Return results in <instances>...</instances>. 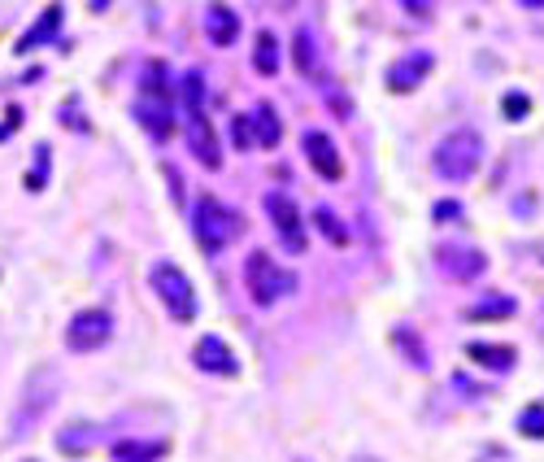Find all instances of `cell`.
Masks as SVG:
<instances>
[{"mask_svg":"<svg viewBox=\"0 0 544 462\" xmlns=\"http://www.w3.org/2000/svg\"><path fill=\"white\" fill-rule=\"evenodd\" d=\"M235 144H240V149L253 144V118H235Z\"/></svg>","mask_w":544,"mask_h":462,"instance_id":"obj_28","label":"cell"},{"mask_svg":"<svg viewBox=\"0 0 544 462\" xmlns=\"http://www.w3.org/2000/svg\"><path fill=\"white\" fill-rule=\"evenodd\" d=\"M61 18H66V9H61V5H48V9H44V18H36V26H31V31L18 40V53H31V48H39V44L53 40V36L61 31Z\"/></svg>","mask_w":544,"mask_h":462,"instance_id":"obj_15","label":"cell"},{"mask_svg":"<svg viewBox=\"0 0 544 462\" xmlns=\"http://www.w3.org/2000/svg\"><path fill=\"white\" fill-rule=\"evenodd\" d=\"M149 283H153V293L161 297V305L170 310V319H179V323H192L196 319L192 280L179 271L175 262H153V266H149Z\"/></svg>","mask_w":544,"mask_h":462,"instance_id":"obj_6","label":"cell"},{"mask_svg":"<svg viewBox=\"0 0 544 462\" xmlns=\"http://www.w3.org/2000/svg\"><path fill=\"white\" fill-rule=\"evenodd\" d=\"M253 144H262V149H274V144L283 140V122H279V114H274V105H257L253 114Z\"/></svg>","mask_w":544,"mask_h":462,"instance_id":"obj_16","label":"cell"},{"mask_svg":"<svg viewBox=\"0 0 544 462\" xmlns=\"http://www.w3.org/2000/svg\"><path fill=\"white\" fill-rule=\"evenodd\" d=\"M253 66L262 70V75H279V40H274L271 31H262V36H257Z\"/></svg>","mask_w":544,"mask_h":462,"instance_id":"obj_23","label":"cell"},{"mask_svg":"<svg viewBox=\"0 0 544 462\" xmlns=\"http://www.w3.org/2000/svg\"><path fill=\"white\" fill-rule=\"evenodd\" d=\"M205 31H210V40L218 48H231L240 40V14H235L231 5H210L205 9Z\"/></svg>","mask_w":544,"mask_h":462,"instance_id":"obj_14","label":"cell"},{"mask_svg":"<svg viewBox=\"0 0 544 462\" xmlns=\"http://www.w3.org/2000/svg\"><path fill=\"white\" fill-rule=\"evenodd\" d=\"M518 305H514V297H488V302H475L467 310V319L475 323H484V319H509Z\"/></svg>","mask_w":544,"mask_h":462,"instance_id":"obj_22","label":"cell"},{"mask_svg":"<svg viewBox=\"0 0 544 462\" xmlns=\"http://www.w3.org/2000/svg\"><path fill=\"white\" fill-rule=\"evenodd\" d=\"M18 127H22V109H9V114H5V127H0V136H14Z\"/></svg>","mask_w":544,"mask_h":462,"instance_id":"obj_30","label":"cell"},{"mask_svg":"<svg viewBox=\"0 0 544 462\" xmlns=\"http://www.w3.org/2000/svg\"><path fill=\"white\" fill-rule=\"evenodd\" d=\"M192 231L205 253H222L244 231V222H240V214H235L231 205H222L218 197H200L192 210Z\"/></svg>","mask_w":544,"mask_h":462,"instance_id":"obj_5","label":"cell"},{"mask_svg":"<svg viewBox=\"0 0 544 462\" xmlns=\"http://www.w3.org/2000/svg\"><path fill=\"white\" fill-rule=\"evenodd\" d=\"M292 57H296V66H301V75L323 79V66H318V44H313L310 26H301V31H296V40H292Z\"/></svg>","mask_w":544,"mask_h":462,"instance_id":"obj_19","label":"cell"},{"mask_svg":"<svg viewBox=\"0 0 544 462\" xmlns=\"http://www.w3.org/2000/svg\"><path fill=\"white\" fill-rule=\"evenodd\" d=\"M266 214H271L274 231H279V241L288 253H305V222H301V210L292 201L288 192H266Z\"/></svg>","mask_w":544,"mask_h":462,"instance_id":"obj_9","label":"cell"},{"mask_svg":"<svg viewBox=\"0 0 544 462\" xmlns=\"http://www.w3.org/2000/svg\"><path fill=\"white\" fill-rule=\"evenodd\" d=\"M501 109H506V118H523L527 114V97H518V92H514V97H506V105H501Z\"/></svg>","mask_w":544,"mask_h":462,"instance_id":"obj_29","label":"cell"},{"mask_svg":"<svg viewBox=\"0 0 544 462\" xmlns=\"http://www.w3.org/2000/svg\"><path fill=\"white\" fill-rule=\"evenodd\" d=\"M109 336H114V314L109 310H78L70 327H66V349L92 354L100 344H109Z\"/></svg>","mask_w":544,"mask_h":462,"instance_id":"obj_8","label":"cell"},{"mask_svg":"<svg viewBox=\"0 0 544 462\" xmlns=\"http://www.w3.org/2000/svg\"><path fill=\"white\" fill-rule=\"evenodd\" d=\"M518 432L531 436V441H540L544 436V406H527L523 415H518Z\"/></svg>","mask_w":544,"mask_h":462,"instance_id":"obj_25","label":"cell"},{"mask_svg":"<svg viewBox=\"0 0 544 462\" xmlns=\"http://www.w3.org/2000/svg\"><path fill=\"white\" fill-rule=\"evenodd\" d=\"M392 344H396V349L405 354L409 366H418V371H427V366H431L427 344H423V336H418L414 327H396V332H392Z\"/></svg>","mask_w":544,"mask_h":462,"instance_id":"obj_20","label":"cell"},{"mask_svg":"<svg viewBox=\"0 0 544 462\" xmlns=\"http://www.w3.org/2000/svg\"><path fill=\"white\" fill-rule=\"evenodd\" d=\"M179 97H183V136H188V149L196 153V161L205 170H218L222 166V149H218L214 122L205 118V79H200V70H188L179 79Z\"/></svg>","mask_w":544,"mask_h":462,"instance_id":"obj_1","label":"cell"},{"mask_svg":"<svg viewBox=\"0 0 544 462\" xmlns=\"http://www.w3.org/2000/svg\"><path fill=\"white\" fill-rule=\"evenodd\" d=\"M353 462H379V458H353Z\"/></svg>","mask_w":544,"mask_h":462,"instance_id":"obj_31","label":"cell"},{"mask_svg":"<svg viewBox=\"0 0 544 462\" xmlns=\"http://www.w3.org/2000/svg\"><path fill=\"white\" fill-rule=\"evenodd\" d=\"M305 158H310V166L323 175V180H340L344 175V161H340V153H335V144H331L327 131H305Z\"/></svg>","mask_w":544,"mask_h":462,"instance_id":"obj_13","label":"cell"},{"mask_svg":"<svg viewBox=\"0 0 544 462\" xmlns=\"http://www.w3.org/2000/svg\"><path fill=\"white\" fill-rule=\"evenodd\" d=\"M244 283H249V297H253L257 305H274L279 297L296 293V275L283 271V266L274 258H266V253H253V258L244 262Z\"/></svg>","mask_w":544,"mask_h":462,"instance_id":"obj_7","label":"cell"},{"mask_svg":"<svg viewBox=\"0 0 544 462\" xmlns=\"http://www.w3.org/2000/svg\"><path fill=\"white\" fill-rule=\"evenodd\" d=\"M436 271L457 283H470L488 271V258L479 249H467V244H440V249H436Z\"/></svg>","mask_w":544,"mask_h":462,"instance_id":"obj_10","label":"cell"},{"mask_svg":"<svg viewBox=\"0 0 544 462\" xmlns=\"http://www.w3.org/2000/svg\"><path fill=\"white\" fill-rule=\"evenodd\" d=\"M39 158H36V170H31V175H26V188H31V192H39V180H48V149H36Z\"/></svg>","mask_w":544,"mask_h":462,"instance_id":"obj_26","label":"cell"},{"mask_svg":"<svg viewBox=\"0 0 544 462\" xmlns=\"http://www.w3.org/2000/svg\"><path fill=\"white\" fill-rule=\"evenodd\" d=\"M301 462H305V458H301Z\"/></svg>","mask_w":544,"mask_h":462,"instance_id":"obj_32","label":"cell"},{"mask_svg":"<svg viewBox=\"0 0 544 462\" xmlns=\"http://www.w3.org/2000/svg\"><path fill=\"white\" fill-rule=\"evenodd\" d=\"M431 70H436V53H427V48H409V53H401V57L388 66V87L392 92H414Z\"/></svg>","mask_w":544,"mask_h":462,"instance_id":"obj_11","label":"cell"},{"mask_svg":"<svg viewBox=\"0 0 544 462\" xmlns=\"http://www.w3.org/2000/svg\"><path fill=\"white\" fill-rule=\"evenodd\" d=\"M431 166H436L440 180L467 183L470 175H479V166H484V136H479L475 127H457V131H448L445 140L436 144Z\"/></svg>","mask_w":544,"mask_h":462,"instance_id":"obj_2","label":"cell"},{"mask_svg":"<svg viewBox=\"0 0 544 462\" xmlns=\"http://www.w3.org/2000/svg\"><path fill=\"white\" fill-rule=\"evenodd\" d=\"M57 393H61V375H57V371H53V366H36V371H31V380H26V388H22L18 410H14V441H26V436L36 432L39 423H44V415L53 410Z\"/></svg>","mask_w":544,"mask_h":462,"instance_id":"obj_4","label":"cell"},{"mask_svg":"<svg viewBox=\"0 0 544 462\" xmlns=\"http://www.w3.org/2000/svg\"><path fill=\"white\" fill-rule=\"evenodd\" d=\"M92 423H70V427H61L57 432V449L61 454H87L92 449Z\"/></svg>","mask_w":544,"mask_h":462,"instance_id":"obj_21","label":"cell"},{"mask_svg":"<svg viewBox=\"0 0 544 462\" xmlns=\"http://www.w3.org/2000/svg\"><path fill=\"white\" fill-rule=\"evenodd\" d=\"M114 462H161L166 458V441H114Z\"/></svg>","mask_w":544,"mask_h":462,"instance_id":"obj_18","label":"cell"},{"mask_svg":"<svg viewBox=\"0 0 544 462\" xmlns=\"http://www.w3.org/2000/svg\"><path fill=\"white\" fill-rule=\"evenodd\" d=\"M192 362L205 371V375H240L235 354L227 349V341H218V336H200L196 349H192Z\"/></svg>","mask_w":544,"mask_h":462,"instance_id":"obj_12","label":"cell"},{"mask_svg":"<svg viewBox=\"0 0 544 462\" xmlns=\"http://www.w3.org/2000/svg\"><path fill=\"white\" fill-rule=\"evenodd\" d=\"M431 219H436V222L462 219V205H457V201H440V205H436V210H431Z\"/></svg>","mask_w":544,"mask_h":462,"instance_id":"obj_27","label":"cell"},{"mask_svg":"<svg viewBox=\"0 0 544 462\" xmlns=\"http://www.w3.org/2000/svg\"><path fill=\"white\" fill-rule=\"evenodd\" d=\"M467 358H470V362H484L488 371H509L518 354H514L509 344H484V341H470V344H467Z\"/></svg>","mask_w":544,"mask_h":462,"instance_id":"obj_17","label":"cell"},{"mask_svg":"<svg viewBox=\"0 0 544 462\" xmlns=\"http://www.w3.org/2000/svg\"><path fill=\"white\" fill-rule=\"evenodd\" d=\"M313 222H318V231H323V236H327L331 244H340V249L349 244V231H344V222L335 219L327 205H318V210H313Z\"/></svg>","mask_w":544,"mask_h":462,"instance_id":"obj_24","label":"cell"},{"mask_svg":"<svg viewBox=\"0 0 544 462\" xmlns=\"http://www.w3.org/2000/svg\"><path fill=\"white\" fill-rule=\"evenodd\" d=\"M136 118L144 122V131L153 140H170V131H175V97H170V83H166V66L161 61H153L149 75H144Z\"/></svg>","mask_w":544,"mask_h":462,"instance_id":"obj_3","label":"cell"}]
</instances>
